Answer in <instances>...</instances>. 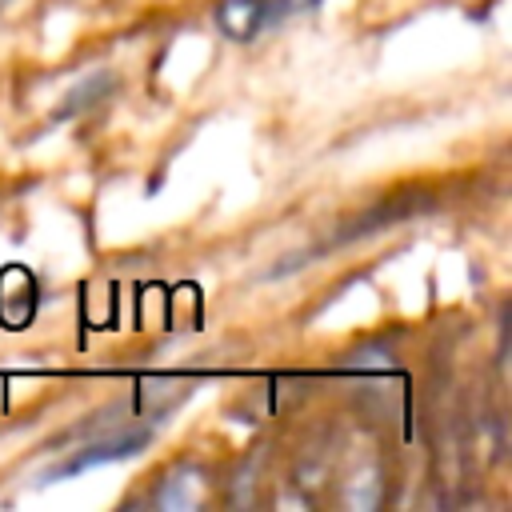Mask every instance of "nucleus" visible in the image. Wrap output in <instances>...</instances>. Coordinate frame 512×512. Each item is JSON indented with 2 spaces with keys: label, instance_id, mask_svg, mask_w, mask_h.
Instances as JSON below:
<instances>
[{
  "label": "nucleus",
  "instance_id": "4",
  "mask_svg": "<svg viewBox=\"0 0 512 512\" xmlns=\"http://www.w3.org/2000/svg\"><path fill=\"white\" fill-rule=\"evenodd\" d=\"M116 88V76L108 72V68H100V72H92V76H84L76 88H68L64 92V100H60V108L52 112V120H72V116H80L84 108H92V104H100L108 92Z\"/></svg>",
  "mask_w": 512,
  "mask_h": 512
},
{
  "label": "nucleus",
  "instance_id": "7",
  "mask_svg": "<svg viewBox=\"0 0 512 512\" xmlns=\"http://www.w3.org/2000/svg\"><path fill=\"white\" fill-rule=\"evenodd\" d=\"M312 4H320V0H268V24L284 20V16H296V12H308Z\"/></svg>",
  "mask_w": 512,
  "mask_h": 512
},
{
  "label": "nucleus",
  "instance_id": "3",
  "mask_svg": "<svg viewBox=\"0 0 512 512\" xmlns=\"http://www.w3.org/2000/svg\"><path fill=\"white\" fill-rule=\"evenodd\" d=\"M216 24L228 40H252L268 24V0H220L216 4Z\"/></svg>",
  "mask_w": 512,
  "mask_h": 512
},
{
  "label": "nucleus",
  "instance_id": "1",
  "mask_svg": "<svg viewBox=\"0 0 512 512\" xmlns=\"http://www.w3.org/2000/svg\"><path fill=\"white\" fill-rule=\"evenodd\" d=\"M152 440L148 428H132V432H116L108 440H96L88 448H80L76 456L60 460L56 468H48V480H64V476H76V472H88V468H100V464H112V460H124V456H136L144 452Z\"/></svg>",
  "mask_w": 512,
  "mask_h": 512
},
{
  "label": "nucleus",
  "instance_id": "5",
  "mask_svg": "<svg viewBox=\"0 0 512 512\" xmlns=\"http://www.w3.org/2000/svg\"><path fill=\"white\" fill-rule=\"evenodd\" d=\"M380 496H384V480H380V472H360V476H352L348 480V488H344V504L348 508H356V512H372L376 504H380Z\"/></svg>",
  "mask_w": 512,
  "mask_h": 512
},
{
  "label": "nucleus",
  "instance_id": "6",
  "mask_svg": "<svg viewBox=\"0 0 512 512\" xmlns=\"http://www.w3.org/2000/svg\"><path fill=\"white\" fill-rule=\"evenodd\" d=\"M344 368H372V372H384V368H392V356L388 352H380V348H356L348 360H344Z\"/></svg>",
  "mask_w": 512,
  "mask_h": 512
},
{
  "label": "nucleus",
  "instance_id": "2",
  "mask_svg": "<svg viewBox=\"0 0 512 512\" xmlns=\"http://www.w3.org/2000/svg\"><path fill=\"white\" fill-rule=\"evenodd\" d=\"M204 488H208V476L200 464H180L164 476V484L156 488V504L168 508V512H192L200 508L204 500Z\"/></svg>",
  "mask_w": 512,
  "mask_h": 512
}]
</instances>
